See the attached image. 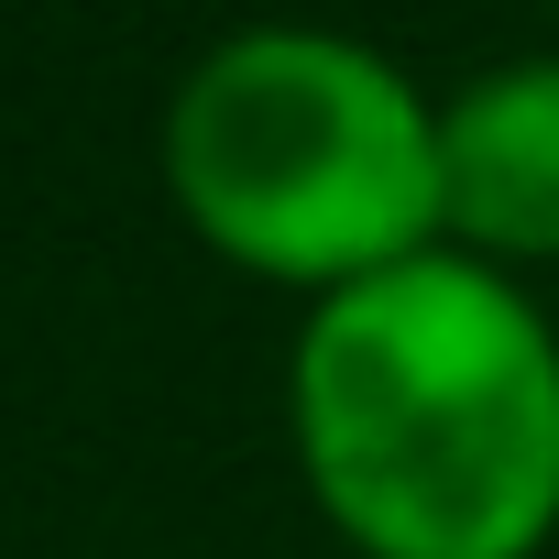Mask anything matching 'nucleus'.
I'll return each instance as SVG.
<instances>
[{
	"label": "nucleus",
	"instance_id": "2",
	"mask_svg": "<svg viewBox=\"0 0 559 559\" xmlns=\"http://www.w3.org/2000/svg\"><path fill=\"white\" fill-rule=\"evenodd\" d=\"M165 187L219 263L308 297H352L450 241L439 110L384 45L330 23L219 34L165 110Z\"/></svg>",
	"mask_w": 559,
	"mask_h": 559
},
{
	"label": "nucleus",
	"instance_id": "1",
	"mask_svg": "<svg viewBox=\"0 0 559 559\" xmlns=\"http://www.w3.org/2000/svg\"><path fill=\"white\" fill-rule=\"evenodd\" d=\"M286 428L362 559H537L559 537V330L450 241L308 308Z\"/></svg>",
	"mask_w": 559,
	"mask_h": 559
},
{
	"label": "nucleus",
	"instance_id": "3",
	"mask_svg": "<svg viewBox=\"0 0 559 559\" xmlns=\"http://www.w3.org/2000/svg\"><path fill=\"white\" fill-rule=\"evenodd\" d=\"M439 209L450 252L493 274L559 263V56H515L439 99Z\"/></svg>",
	"mask_w": 559,
	"mask_h": 559
}]
</instances>
